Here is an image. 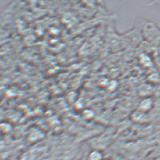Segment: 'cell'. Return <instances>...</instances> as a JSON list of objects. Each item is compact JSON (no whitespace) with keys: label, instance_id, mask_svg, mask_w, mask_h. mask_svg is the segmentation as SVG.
Here are the masks:
<instances>
[{"label":"cell","instance_id":"1","mask_svg":"<svg viewBox=\"0 0 160 160\" xmlns=\"http://www.w3.org/2000/svg\"><path fill=\"white\" fill-rule=\"evenodd\" d=\"M101 155L100 153L92 152L90 155V160H101Z\"/></svg>","mask_w":160,"mask_h":160}]
</instances>
